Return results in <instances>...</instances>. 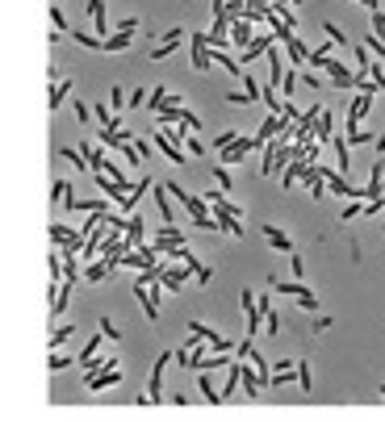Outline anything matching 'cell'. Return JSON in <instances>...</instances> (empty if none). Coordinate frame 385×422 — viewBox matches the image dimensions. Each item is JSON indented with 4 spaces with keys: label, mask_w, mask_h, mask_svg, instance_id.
Instances as JSON below:
<instances>
[{
    "label": "cell",
    "mask_w": 385,
    "mask_h": 422,
    "mask_svg": "<svg viewBox=\"0 0 385 422\" xmlns=\"http://www.w3.org/2000/svg\"><path fill=\"white\" fill-rule=\"evenodd\" d=\"M268 288H277V297H293V301H297V305H301L306 314H314V310H318V297H314V293H310L306 284L297 281V276H293V281H281V276H268Z\"/></svg>",
    "instance_id": "obj_1"
},
{
    "label": "cell",
    "mask_w": 385,
    "mask_h": 422,
    "mask_svg": "<svg viewBox=\"0 0 385 422\" xmlns=\"http://www.w3.org/2000/svg\"><path fill=\"white\" fill-rule=\"evenodd\" d=\"M251 151H264V139H260V134H239L226 151H218V163H226V168H231V163H243Z\"/></svg>",
    "instance_id": "obj_2"
},
{
    "label": "cell",
    "mask_w": 385,
    "mask_h": 422,
    "mask_svg": "<svg viewBox=\"0 0 385 422\" xmlns=\"http://www.w3.org/2000/svg\"><path fill=\"white\" fill-rule=\"evenodd\" d=\"M176 360V351H163L159 360H155V368H151V376H146V402L155 406V402H163V368Z\"/></svg>",
    "instance_id": "obj_3"
},
{
    "label": "cell",
    "mask_w": 385,
    "mask_h": 422,
    "mask_svg": "<svg viewBox=\"0 0 385 422\" xmlns=\"http://www.w3.org/2000/svg\"><path fill=\"white\" fill-rule=\"evenodd\" d=\"M155 151H159V155H163V159H168V163H172V168H185V163H189V155H185V151H180V142L172 139V134H168V130H163V126H159V130H155Z\"/></svg>",
    "instance_id": "obj_4"
},
{
    "label": "cell",
    "mask_w": 385,
    "mask_h": 422,
    "mask_svg": "<svg viewBox=\"0 0 385 422\" xmlns=\"http://www.w3.org/2000/svg\"><path fill=\"white\" fill-rule=\"evenodd\" d=\"M122 364H117V360H113V364H109V368H100V373H93V376H84V389H88V393H100V389H117V385H122Z\"/></svg>",
    "instance_id": "obj_5"
},
{
    "label": "cell",
    "mask_w": 385,
    "mask_h": 422,
    "mask_svg": "<svg viewBox=\"0 0 385 422\" xmlns=\"http://www.w3.org/2000/svg\"><path fill=\"white\" fill-rule=\"evenodd\" d=\"M373 100H377V93H356V96H352V105H347V117H343V134L360 126V117L373 109Z\"/></svg>",
    "instance_id": "obj_6"
},
{
    "label": "cell",
    "mask_w": 385,
    "mask_h": 422,
    "mask_svg": "<svg viewBox=\"0 0 385 422\" xmlns=\"http://www.w3.org/2000/svg\"><path fill=\"white\" fill-rule=\"evenodd\" d=\"M151 242H155V247H159V251L168 255L172 247H185V230H180L176 222H163L159 230H151Z\"/></svg>",
    "instance_id": "obj_7"
},
{
    "label": "cell",
    "mask_w": 385,
    "mask_h": 422,
    "mask_svg": "<svg viewBox=\"0 0 385 422\" xmlns=\"http://www.w3.org/2000/svg\"><path fill=\"white\" fill-rule=\"evenodd\" d=\"M323 76H327L335 88H356V71H352L347 63H339V59H327V63H323Z\"/></svg>",
    "instance_id": "obj_8"
},
{
    "label": "cell",
    "mask_w": 385,
    "mask_h": 422,
    "mask_svg": "<svg viewBox=\"0 0 385 422\" xmlns=\"http://www.w3.org/2000/svg\"><path fill=\"white\" fill-rule=\"evenodd\" d=\"M185 38H189V30H180V25H172V30H168V34H163V38L155 42V50H151V59H155V63H163V59H168L172 50L180 47Z\"/></svg>",
    "instance_id": "obj_9"
},
{
    "label": "cell",
    "mask_w": 385,
    "mask_h": 422,
    "mask_svg": "<svg viewBox=\"0 0 385 422\" xmlns=\"http://www.w3.org/2000/svg\"><path fill=\"white\" fill-rule=\"evenodd\" d=\"M255 34H260V30H255V21H251V17H239V21L231 25V47L247 50L251 42H255Z\"/></svg>",
    "instance_id": "obj_10"
},
{
    "label": "cell",
    "mask_w": 385,
    "mask_h": 422,
    "mask_svg": "<svg viewBox=\"0 0 385 422\" xmlns=\"http://www.w3.org/2000/svg\"><path fill=\"white\" fill-rule=\"evenodd\" d=\"M214 222H218V230L231 238H247V230H243V218H235L231 209H214Z\"/></svg>",
    "instance_id": "obj_11"
},
{
    "label": "cell",
    "mask_w": 385,
    "mask_h": 422,
    "mask_svg": "<svg viewBox=\"0 0 385 422\" xmlns=\"http://www.w3.org/2000/svg\"><path fill=\"white\" fill-rule=\"evenodd\" d=\"M260 235L268 238V247H272V251H285V255H293V251H297V242H293V238H289L285 230H281V226H272V222H268V226H264Z\"/></svg>",
    "instance_id": "obj_12"
},
{
    "label": "cell",
    "mask_w": 385,
    "mask_h": 422,
    "mask_svg": "<svg viewBox=\"0 0 385 422\" xmlns=\"http://www.w3.org/2000/svg\"><path fill=\"white\" fill-rule=\"evenodd\" d=\"M88 21H93V30L100 38L113 34V30H109V8H105V0H88Z\"/></svg>",
    "instance_id": "obj_13"
},
{
    "label": "cell",
    "mask_w": 385,
    "mask_h": 422,
    "mask_svg": "<svg viewBox=\"0 0 385 422\" xmlns=\"http://www.w3.org/2000/svg\"><path fill=\"white\" fill-rule=\"evenodd\" d=\"M80 151H84V155H88V163H93V172H105V163H109V155H105V151H109V146H105V142L80 139Z\"/></svg>",
    "instance_id": "obj_14"
},
{
    "label": "cell",
    "mask_w": 385,
    "mask_h": 422,
    "mask_svg": "<svg viewBox=\"0 0 385 422\" xmlns=\"http://www.w3.org/2000/svg\"><path fill=\"white\" fill-rule=\"evenodd\" d=\"M113 272H117V264H113V259H105V255L93 259V264H84V281H88V284L105 281V276H113Z\"/></svg>",
    "instance_id": "obj_15"
},
{
    "label": "cell",
    "mask_w": 385,
    "mask_h": 422,
    "mask_svg": "<svg viewBox=\"0 0 385 422\" xmlns=\"http://www.w3.org/2000/svg\"><path fill=\"white\" fill-rule=\"evenodd\" d=\"M285 59L293 63V67H310V47H306V42L293 34V38L285 42Z\"/></svg>",
    "instance_id": "obj_16"
},
{
    "label": "cell",
    "mask_w": 385,
    "mask_h": 422,
    "mask_svg": "<svg viewBox=\"0 0 385 422\" xmlns=\"http://www.w3.org/2000/svg\"><path fill=\"white\" fill-rule=\"evenodd\" d=\"M146 235H151V230H146V218H143V213H130V226H126V242H130V251H134V247H143Z\"/></svg>",
    "instance_id": "obj_17"
},
{
    "label": "cell",
    "mask_w": 385,
    "mask_h": 422,
    "mask_svg": "<svg viewBox=\"0 0 385 422\" xmlns=\"http://www.w3.org/2000/svg\"><path fill=\"white\" fill-rule=\"evenodd\" d=\"M176 201L189 209V218H209V201H205V192H201V197H197V192H180Z\"/></svg>",
    "instance_id": "obj_18"
},
{
    "label": "cell",
    "mask_w": 385,
    "mask_h": 422,
    "mask_svg": "<svg viewBox=\"0 0 385 422\" xmlns=\"http://www.w3.org/2000/svg\"><path fill=\"white\" fill-rule=\"evenodd\" d=\"M189 276H197L189 264H185V268H172V264H163V276H159V281H163V288H185V281H189Z\"/></svg>",
    "instance_id": "obj_19"
},
{
    "label": "cell",
    "mask_w": 385,
    "mask_h": 422,
    "mask_svg": "<svg viewBox=\"0 0 385 422\" xmlns=\"http://www.w3.org/2000/svg\"><path fill=\"white\" fill-rule=\"evenodd\" d=\"M306 172H310V159H293L285 172H281V188H293L306 180Z\"/></svg>",
    "instance_id": "obj_20"
},
{
    "label": "cell",
    "mask_w": 385,
    "mask_h": 422,
    "mask_svg": "<svg viewBox=\"0 0 385 422\" xmlns=\"http://www.w3.org/2000/svg\"><path fill=\"white\" fill-rule=\"evenodd\" d=\"M54 155H59L63 163H76L80 172H93V163H88V155H84L80 146H54Z\"/></svg>",
    "instance_id": "obj_21"
},
{
    "label": "cell",
    "mask_w": 385,
    "mask_h": 422,
    "mask_svg": "<svg viewBox=\"0 0 385 422\" xmlns=\"http://www.w3.org/2000/svg\"><path fill=\"white\" fill-rule=\"evenodd\" d=\"M197 393H201L205 402H222V389H214V376H209V368H201V373H197Z\"/></svg>",
    "instance_id": "obj_22"
},
{
    "label": "cell",
    "mask_w": 385,
    "mask_h": 422,
    "mask_svg": "<svg viewBox=\"0 0 385 422\" xmlns=\"http://www.w3.org/2000/svg\"><path fill=\"white\" fill-rule=\"evenodd\" d=\"M314 139L331 146V139H335V113H327V109H323V117H318V126H314Z\"/></svg>",
    "instance_id": "obj_23"
},
{
    "label": "cell",
    "mask_w": 385,
    "mask_h": 422,
    "mask_svg": "<svg viewBox=\"0 0 385 422\" xmlns=\"http://www.w3.org/2000/svg\"><path fill=\"white\" fill-rule=\"evenodd\" d=\"M67 96H71V80H59V84H50V100H47V105H50V109H59Z\"/></svg>",
    "instance_id": "obj_24"
},
{
    "label": "cell",
    "mask_w": 385,
    "mask_h": 422,
    "mask_svg": "<svg viewBox=\"0 0 385 422\" xmlns=\"http://www.w3.org/2000/svg\"><path fill=\"white\" fill-rule=\"evenodd\" d=\"M126 47H130V34H126V30H113V34L105 38V50H109V54H117V50H126Z\"/></svg>",
    "instance_id": "obj_25"
},
{
    "label": "cell",
    "mask_w": 385,
    "mask_h": 422,
    "mask_svg": "<svg viewBox=\"0 0 385 422\" xmlns=\"http://www.w3.org/2000/svg\"><path fill=\"white\" fill-rule=\"evenodd\" d=\"M168 100H172V93L159 84V88H151V100H146V109H151V113H159V109H168Z\"/></svg>",
    "instance_id": "obj_26"
},
{
    "label": "cell",
    "mask_w": 385,
    "mask_h": 422,
    "mask_svg": "<svg viewBox=\"0 0 385 422\" xmlns=\"http://www.w3.org/2000/svg\"><path fill=\"white\" fill-rule=\"evenodd\" d=\"M347 142H352V146H373V142H377V130H360V126H356V130H347Z\"/></svg>",
    "instance_id": "obj_27"
},
{
    "label": "cell",
    "mask_w": 385,
    "mask_h": 422,
    "mask_svg": "<svg viewBox=\"0 0 385 422\" xmlns=\"http://www.w3.org/2000/svg\"><path fill=\"white\" fill-rule=\"evenodd\" d=\"M71 334H80V330L71 327V322H67V327H59V330H54V334H50V351H63V343H67Z\"/></svg>",
    "instance_id": "obj_28"
},
{
    "label": "cell",
    "mask_w": 385,
    "mask_h": 422,
    "mask_svg": "<svg viewBox=\"0 0 385 422\" xmlns=\"http://www.w3.org/2000/svg\"><path fill=\"white\" fill-rule=\"evenodd\" d=\"M323 34H327V38H331V42H335L339 50H347V34H343V30H339L335 21H323Z\"/></svg>",
    "instance_id": "obj_29"
},
{
    "label": "cell",
    "mask_w": 385,
    "mask_h": 422,
    "mask_svg": "<svg viewBox=\"0 0 385 422\" xmlns=\"http://www.w3.org/2000/svg\"><path fill=\"white\" fill-rule=\"evenodd\" d=\"M297 385H301L306 393H314V373H310V364H306V360H297Z\"/></svg>",
    "instance_id": "obj_30"
},
{
    "label": "cell",
    "mask_w": 385,
    "mask_h": 422,
    "mask_svg": "<svg viewBox=\"0 0 385 422\" xmlns=\"http://www.w3.org/2000/svg\"><path fill=\"white\" fill-rule=\"evenodd\" d=\"M76 235V230H71V226H63V222H54V226H50V242H54V247H67V238Z\"/></svg>",
    "instance_id": "obj_31"
},
{
    "label": "cell",
    "mask_w": 385,
    "mask_h": 422,
    "mask_svg": "<svg viewBox=\"0 0 385 422\" xmlns=\"http://www.w3.org/2000/svg\"><path fill=\"white\" fill-rule=\"evenodd\" d=\"M100 339H105V334H93V339H88V343L80 347V364H88V360H96V351H100Z\"/></svg>",
    "instance_id": "obj_32"
},
{
    "label": "cell",
    "mask_w": 385,
    "mask_h": 422,
    "mask_svg": "<svg viewBox=\"0 0 385 422\" xmlns=\"http://www.w3.org/2000/svg\"><path fill=\"white\" fill-rule=\"evenodd\" d=\"M63 368H71V360H67L63 351H50L47 356V373H63Z\"/></svg>",
    "instance_id": "obj_33"
},
{
    "label": "cell",
    "mask_w": 385,
    "mask_h": 422,
    "mask_svg": "<svg viewBox=\"0 0 385 422\" xmlns=\"http://www.w3.org/2000/svg\"><path fill=\"white\" fill-rule=\"evenodd\" d=\"M297 84H301V67H289L285 71V80H281V93H293V88H297Z\"/></svg>",
    "instance_id": "obj_34"
},
{
    "label": "cell",
    "mask_w": 385,
    "mask_h": 422,
    "mask_svg": "<svg viewBox=\"0 0 385 422\" xmlns=\"http://www.w3.org/2000/svg\"><path fill=\"white\" fill-rule=\"evenodd\" d=\"M47 13H50V25H54V30H63V34H67V17H63V8H59V4H54V0H50V4H47Z\"/></svg>",
    "instance_id": "obj_35"
},
{
    "label": "cell",
    "mask_w": 385,
    "mask_h": 422,
    "mask_svg": "<svg viewBox=\"0 0 385 422\" xmlns=\"http://www.w3.org/2000/svg\"><path fill=\"white\" fill-rule=\"evenodd\" d=\"M93 117H96V122H100V126H109V122H117V113H109V105H105V100H96V105H93Z\"/></svg>",
    "instance_id": "obj_36"
},
{
    "label": "cell",
    "mask_w": 385,
    "mask_h": 422,
    "mask_svg": "<svg viewBox=\"0 0 385 422\" xmlns=\"http://www.w3.org/2000/svg\"><path fill=\"white\" fill-rule=\"evenodd\" d=\"M214 180H218V188H226V192H231V184H235V176H231V168H226V163H218V168H214Z\"/></svg>",
    "instance_id": "obj_37"
},
{
    "label": "cell",
    "mask_w": 385,
    "mask_h": 422,
    "mask_svg": "<svg viewBox=\"0 0 385 422\" xmlns=\"http://www.w3.org/2000/svg\"><path fill=\"white\" fill-rule=\"evenodd\" d=\"M76 42L88 47V50H105V38H100V34H76Z\"/></svg>",
    "instance_id": "obj_38"
},
{
    "label": "cell",
    "mask_w": 385,
    "mask_h": 422,
    "mask_svg": "<svg viewBox=\"0 0 385 422\" xmlns=\"http://www.w3.org/2000/svg\"><path fill=\"white\" fill-rule=\"evenodd\" d=\"M235 139H239V130H222V134H214V151H226Z\"/></svg>",
    "instance_id": "obj_39"
},
{
    "label": "cell",
    "mask_w": 385,
    "mask_h": 422,
    "mask_svg": "<svg viewBox=\"0 0 385 422\" xmlns=\"http://www.w3.org/2000/svg\"><path fill=\"white\" fill-rule=\"evenodd\" d=\"M67 192H71L67 180H54V184H50V201H59V205H63V201H67Z\"/></svg>",
    "instance_id": "obj_40"
},
{
    "label": "cell",
    "mask_w": 385,
    "mask_h": 422,
    "mask_svg": "<svg viewBox=\"0 0 385 422\" xmlns=\"http://www.w3.org/2000/svg\"><path fill=\"white\" fill-rule=\"evenodd\" d=\"M301 84H306V88H314V93H318V88H323V84H331V80H323V76H318V71H301Z\"/></svg>",
    "instance_id": "obj_41"
},
{
    "label": "cell",
    "mask_w": 385,
    "mask_h": 422,
    "mask_svg": "<svg viewBox=\"0 0 385 422\" xmlns=\"http://www.w3.org/2000/svg\"><path fill=\"white\" fill-rule=\"evenodd\" d=\"M356 218H364V205H360V201L343 205V226H347V222H356Z\"/></svg>",
    "instance_id": "obj_42"
},
{
    "label": "cell",
    "mask_w": 385,
    "mask_h": 422,
    "mask_svg": "<svg viewBox=\"0 0 385 422\" xmlns=\"http://www.w3.org/2000/svg\"><path fill=\"white\" fill-rule=\"evenodd\" d=\"M189 330H197V334H201L205 343H214V339H218V330H214V327H205V322H197V318L189 322Z\"/></svg>",
    "instance_id": "obj_43"
},
{
    "label": "cell",
    "mask_w": 385,
    "mask_h": 422,
    "mask_svg": "<svg viewBox=\"0 0 385 422\" xmlns=\"http://www.w3.org/2000/svg\"><path fill=\"white\" fill-rule=\"evenodd\" d=\"M109 105H113V113H122V109L130 105V96H126L122 88H117V84H113V96H109Z\"/></svg>",
    "instance_id": "obj_44"
},
{
    "label": "cell",
    "mask_w": 385,
    "mask_h": 422,
    "mask_svg": "<svg viewBox=\"0 0 385 422\" xmlns=\"http://www.w3.org/2000/svg\"><path fill=\"white\" fill-rule=\"evenodd\" d=\"M264 334H281V314H277V310H268V318H264Z\"/></svg>",
    "instance_id": "obj_45"
},
{
    "label": "cell",
    "mask_w": 385,
    "mask_h": 422,
    "mask_svg": "<svg viewBox=\"0 0 385 422\" xmlns=\"http://www.w3.org/2000/svg\"><path fill=\"white\" fill-rule=\"evenodd\" d=\"M100 334H105V339H113V343L122 339V330L113 327V318H105V314H100Z\"/></svg>",
    "instance_id": "obj_46"
},
{
    "label": "cell",
    "mask_w": 385,
    "mask_h": 422,
    "mask_svg": "<svg viewBox=\"0 0 385 422\" xmlns=\"http://www.w3.org/2000/svg\"><path fill=\"white\" fill-rule=\"evenodd\" d=\"M222 100H226V105H235V109H247V105H251V96L243 93V88H239V93H231V96H222Z\"/></svg>",
    "instance_id": "obj_47"
},
{
    "label": "cell",
    "mask_w": 385,
    "mask_h": 422,
    "mask_svg": "<svg viewBox=\"0 0 385 422\" xmlns=\"http://www.w3.org/2000/svg\"><path fill=\"white\" fill-rule=\"evenodd\" d=\"M289 268H293V276H297V281H301V276H306V259H301V255H297V251H293V255H289Z\"/></svg>",
    "instance_id": "obj_48"
},
{
    "label": "cell",
    "mask_w": 385,
    "mask_h": 422,
    "mask_svg": "<svg viewBox=\"0 0 385 422\" xmlns=\"http://www.w3.org/2000/svg\"><path fill=\"white\" fill-rule=\"evenodd\" d=\"M373 34H377V38H385V8H377V13H373Z\"/></svg>",
    "instance_id": "obj_49"
},
{
    "label": "cell",
    "mask_w": 385,
    "mask_h": 422,
    "mask_svg": "<svg viewBox=\"0 0 385 422\" xmlns=\"http://www.w3.org/2000/svg\"><path fill=\"white\" fill-rule=\"evenodd\" d=\"M185 146H189V155H205V142L197 139V134H189V142H185Z\"/></svg>",
    "instance_id": "obj_50"
},
{
    "label": "cell",
    "mask_w": 385,
    "mask_h": 422,
    "mask_svg": "<svg viewBox=\"0 0 385 422\" xmlns=\"http://www.w3.org/2000/svg\"><path fill=\"white\" fill-rule=\"evenodd\" d=\"M139 25H143V21H139V17H126V21H117V30H126V34H134V30H139Z\"/></svg>",
    "instance_id": "obj_51"
},
{
    "label": "cell",
    "mask_w": 385,
    "mask_h": 422,
    "mask_svg": "<svg viewBox=\"0 0 385 422\" xmlns=\"http://www.w3.org/2000/svg\"><path fill=\"white\" fill-rule=\"evenodd\" d=\"M76 117H80V126H84V122H88V117H93V109H88V105H84V100H76Z\"/></svg>",
    "instance_id": "obj_52"
},
{
    "label": "cell",
    "mask_w": 385,
    "mask_h": 422,
    "mask_svg": "<svg viewBox=\"0 0 385 422\" xmlns=\"http://www.w3.org/2000/svg\"><path fill=\"white\" fill-rule=\"evenodd\" d=\"M130 105L139 109V105H146V88H139V93H130Z\"/></svg>",
    "instance_id": "obj_53"
},
{
    "label": "cell",
    "mask_w": 385,
    "mask_h": 422,
    "mask_svg": "<svg viewBox=\"0 0 385 422\" xmlns=\"http://www.w3.org/2000/svg\"><path fill=\"white\" fill-rule=\"evenodd\" d=\"M356 4H364L369 13H377V8H381V0H356Z\"/></svg>",
    "instance_id": "obj_54"
},
{
    "label": "cell",
    "mask_w": 385,
    "mask_h": 422,
    "mask_svg": "<svg viewBox=\"0 0 385 422\" xmlns=\"http://www.w3.org/2000/svg\"><path fill=\"white\" fill-rule=\"evenodd\" d=\"M373 146H377V155H385V130H377V142H373Z\"/></svg>",
    "instance_id": "obj_55"
},
{
    "label": "cell",
    "mask_w": 385,
    "mask_h": 422,
    "mask_svg": "<svg viewBox=\"0 0 385 422\" xmlns=\"http://www.w3.org/2000/svg\"><path fill=\"white\" fill-rule=\"evenodd\" d=\"M289 4H301V0H289Z\"/></svg>",
    "instance_id": "obj_56"
}]
</instances>
